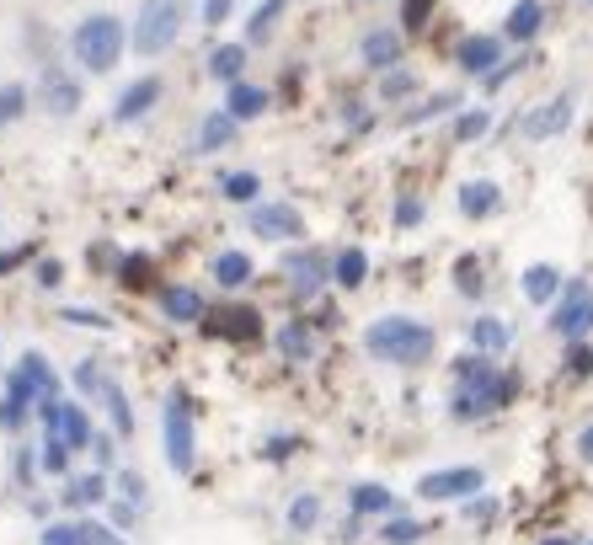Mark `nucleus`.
Masks as SVG:
<instances>
[{
	"mask_svg": "<svg viewBox=\"0 0 593 545\" xmlns=\"http://www.w3.org/2000/svg\"><path fill=\"white\" fill-rule=\"evenodd\" d=\"M513 396H519V380L508 369H497V358L476 348L455 358V391H449V417L455 423H481V417L503 412Z\"/></svg>",
	"mask_w": 593,
	"mask_h": 545,
	"instance_id": "1",
	"label": "nucleus"
},
{
	"mask_svg": "<svg viewBox=\"0 0 593 545\" xmlns=\"http://www.w3.org/2000/svg\"><path fill=\"white\" fill-rule=\"evenodd\" d=\"M433 348H439V332L417 316H380L364 326V353L374 364H390V369H417L428 364Z\"/></svg>",
	"mask_w": 593,
	"mask_h": 545,
	"instance_id": "2",
	"label": "nucleus"
},
{
	"mask_svg": "<svg viewBox=\"0 0 593 545\" xmlns=\"http://www.w3.org/2000/svg\"><path fill=\"white\" fill-rule=\"evenodd\" d=\"M70 54L81 59L86 75H107L123 59V22L107 17V11L81 17V22H75V33H70Z\"/></svg>",
	"mask_w": 593,
	"mask_h": 545,
	"instance_id": "3",
	"label": "nucleus"
},
{
	"mask_svg": "<svg viewBox=\"0 0 593 545\" xmlns=\"http://www.w3.org/2000/svg\"><path fill=\"white\" fill-rule=\"evenodd\" d=\"M182 22H187V0H145V6H139V17H134V33H129L134 54L139 59L166 54L171 43H177Z\"/></svg>",
	"mask_w": 593,
	"mask_h": 545,
	"instance_id": "4",
	"label": "nucleus"
},
{
	"mask_svg": "<svg viewBox=\"0 0 593 545\" xmlns=\"http://www.w3.org/2000/svg\"><path fill=\"white\" fill-rule=\"evenodd\" d=\"M161 439H166V465L177 476H193V465H198V433H193V396L182 391H171L166 396V407H161Z\"/></svg>",
	"mask_w": 593,
	"mask_h": 545,
	"instance_id": "5",
	"label": "nucleus"
},
{
	"mask_svg": "<svg viewBox=\"0 0 593 545\" xmlns=\"http://www.w3.org/2000/svg\"><path fill=\"white\" fill-rule=\"evenodd\" d=\"M476 492H487V471L481 465H439V471L417 476V497L423 503H471Z\"/></svg>",
	"mask_w": 593,
	"mask_h": 545,
	"instance_id": "6",
	"label": "nucleus"
},
{
	"mask_svg": "<svg viewBox=\"0 0 593 545\" xmlns=\"http://www.w3.org/2000/svg\"><path fill=\"white\" fill-rule=\"evenodd\" d=\"M545 326H551L561 342H583V337L593 332V284H583V278H567V289H561V300L551 305Z\"/></svg>",
	"mask_w": 593,
	"mask_h": 545,
	"instance_id": "7",
	"label": "nucleus"
},
{
	"mask_svg": "<svg viewBox=\"0 0 593 545\" xmlns=\"http://www.w3.org/2000/svg\"><path fill=\"white\" fill-rule=\"evenodd\" d=\"M75 385H81L86 396H97L102 412L113 417V433H118V439H129V433H134V407H129V396H123V385L107 375L97 358H86V364L75 369Z\"/></svg>",
	"mask_w": 593,
	"mask_h": 545,
	"instance_id": "8",
	"label": "nucleus"
},
{
	"mask_svg": "<svg viewBox=\"0 0 593 545\" xmlns=\"http://www.w3.org/2000/svg\"><path fill=\"white\" fill-rule=\"evenodd\" d=\"M38 423H43V439H54V444H65L70 455L75 449H91V439H97V433H91V417H86V407L81 401H43L38 407Z\"/></svg>",
	"mask_w": 593,
	"mask_h": 545,
	"instance_id": "9",
	"label": "nucleus"
},
{
	"mask_svg": "<svg viewBox=\"0 0 593 545\" xmlns=\"http://www.w3.org/2000/svg\"><path fill=\"white\" fill-rule=\"evenodd\" d=\"M246 230H252L257 241H300L305 236V214L294 204H252Z\"/></svg>",
	"mask_w": 593,
	"mask_h": 545,
	"instance_id": "10",
	"label": "nucleus"
},
{
	"mask_svg": "<svg viewBox=\"0 0 593 545\" xmlns=\"http://www.w3.org/2000/svg\"><path fill=\"white\" fill-rule=\"evenodd\" d=\"M284 278L300 300H316V294L332 284V262L321 252H310V246H300V252H284Z\"/></svg>",
	"mask_w": 593,
	"mask_h": 545,
	"instance_id": "11",
	"label": "nucleus"
},
{
	"mask_svg": "<svg viewBox=\"0 0 593 545\" xmlns=\"http://www.w3.org/2000/svg\"><path fill=\"white\" fill-rule=\"evenodd\" d=\"M59 503H65L70 513H91V508H107L113 503V481H107V471H81V476H65V487H59Z\"/></svg>",
	"mask_w": 593,
	"mask_h": 545,
	"instance_id": "12",
	"label": "nucleus"
},
{
	"mask_svg": "<svg viewBox=\"0 0 593 545\" xmlns=\"http://www.w3.org/2000/svg\"><path fill=\"white\" fill-rule=\"evenodd\" d=\"M572 113H577V102L567 97V91H561V97L540 102L535 113H524V118H519V134H524V139H535V145H540V139H556V134H567V129H572Z\"/></svg>",
	"mask_w": 593,
	"mask_h": 545,
	"instance_id": "13",
	"label": "nucleus"
},
{
	"mask_svg": "<svg viewBox=\"0 0 593 545\" xmlns=\"http://www.w3.org/2000/svg\"><path fill=\"white\" fill-rule=\"evenodd\" d=\"M503 33H471V38H460V49H455V65L465 75H476V81H487V75L497 70V59H503Z\"/></svg>",
	"mask_w": 593,
	"mask_h": 545,
	"instance_id": "14",
	"label": "nucleus"
},
{
	"mask_svg": "<svg viewBox=\"0 0 593 545\" xmlns=\"http://www.w3.org/2000/svg\"><path fill=\"white\" fill-rule=\"evenodd\" d=\"M43 107H49L54 118H70V113H81V102H86V91H81V81H75L70 70H59V65H49L43 70Z\"/></svg>",
	"mask_w": 593,
	"mask_h": 545,
	"instance_id": "15",
	"label": "nucleus"
},
{
	"mask_svg": "<svg viewBox=\"0 0 593 545\" xmlns=\"http://www.w3.org/2000/svg\"><path fill=\"white\" fill-rule=\"evenodd\" d=\"M358 59H364L369 70H380V75L401 70V33L396 27H369L364 43H358Z\"/></svg>",
	"mask_w": 593,
	"mask_h": 545,
	"instance_id": "16",
	"label": "nucleus"
},
{
	"mask_svg": "<svg viewBox=\"0 0 593 545\" xmlns=\"http://www.w3.org/2000/svg\"><path fill=\"white\" fill-rule=\"evenodd\" d=\"M348 513H358V519H390V513H401V497L390 487H380V481H353Z\"/></svg>",
	"mask_w": 593,
	"mask_h": 545,
	"instance_id": "17",
	"label": "nucleus"
},
{
	"mask_svg": "<svg viewBox=\"0 0 593 545\" xmlns=\"http://www.w3.org/2000/svg\"><path fill=\"white\" fill-rule=\"evenodd\" d=\"M161 310H166L177 326L209 321V300H204V289H193V284H166V289H161Z\"/></svg>",
	"mask_w": 593,
	"mask_h": 545,
	"instance_id": "18",
	"label": "nucleus"
},
{
	"mask_svg": "<svg viewBox=\"0 0 593 545\" xmlns=\"http://www.w3.org/2000/svg\"><path fill=\"white\" fill-rule=\"evenodd\" d=\"M455 204H460L465 220H492V214L503 209V188H497L492 177H471V182H460Z\"/></svg>",
	"mask_w": 593,
	"mask_h": 545,
	"instance_id": "19",
	"label": "nucleus"
},
{
	"mask_svg": "<svg viewBox=\"0 0 593 545\" xmlns=\"http://www.w3.org/2000/svg\"><path fill=\"white\" fill-rule=\"evenodd\" d=\"M519 289H524L529 305H556L561 289H567V278H561L556 262H529V268L519 273Z\"/></svg>",
	"mask_w": 593,
	"mask_h": 545,
	"instance_id": "20",
	"label": "nucleus"
},
{
	"mask_svg": "<svg viewBox=\"0 0 593 545\" xmlns=\"http://www.w3.org/2000/svg\"><path fill=\"white\" fill-rule=\"evenodd\" d=\"M161 91H166V86H161V75H139V81L113 102V123H139L155 102H161Z\"/></svg>",
	"mask_w": 593,
	"mask_h": 545,
	"instance_id": "21",
	"label": "nucleus"
},
{
	"mask_svg": "<svg viewBox=\"0 0 593 545\" xmlns=\"http://www.w3.org/2000/svg\"><path fill=\"white\" fill-rule=\"evenodd\" d=\"M236 129H241V123L230 118L225 107H220V113H204V118H198V129H193V155H220L225 145H236Z\"/></svg>",
	"mask_w": 593,
	"mask_h": 545,
	"instance_id": "22",
	"label": "nucleus"
},
{
	"mask_svg": "<svg viewBox=\"0 0 593 545\" xmlns=\"http://www.w3.org/2000/svg\"><path fill=\"white\" fill-rule=\"evenodd\" d=\"M465 337H471V348L487 353V358H503L513 348V326L503 316H476L471 326H465Z\"/></svg>",
	"mask_w": 593,
	"mask_h": 545,
	"instance_id": "23",
	"label": "nucleus"
},
{
	"mask_svg": "<svg viewBox=\"0 0 593 545\" xmlns=\"http://www.w3.org/2000/svg\"><path fill=\"white\" fill-rule=\"evenodd\" d=\"M209 273H214V284H220V289H246V284H252V273H257V262H252V252H241V246H225V252L209 262Z\"/></svg>",
	"mask_w": 593,
	"mask_h": 545,
	"instance_id": "24",
	"label": "nucleus"
},
{
	"mask_svg": "<svg viewBox=\"0 0 593 545\" xmlns=\"http://www.w3.org/2000/svg\"><path fill=\"white\" fill-rule=\"evenodd\" d=\"M540 27H545V6H540V0H519V6L503 17V38L508 43H535Z\"/></svg>",
	"mask_w": 593,
	"mask_h": 545,
	"instance_id": "25",
	"label": "nucleus"
},
{
	"mask_svg": "<svg viewBox=\"0 0 593 545\" xmlns=\"http://www.w3.org/2000/svg\"><path fill=\"white\" fill-rule=\"evenodd\" d=\"M268 91H262V86H252V81H236V86H230L225 91V113L230 118H236V123H252V118H262V113H268Z\"/></svg>",
	"mask_w": 593,
	"mask_h": 545,
	"instance_id": "26",
	"label": "nucleus"
},
{
	"mask_svg": "<svg viewBox=\"0 0 593 545\" xmlns=\"http://www.w3.org/2000/svg\"><path fill=\"white\" fill-rule=\"evenodd\" d=\"M273 342H278V353H284L289 364H310V358H316V332H310L305 321H284Z\"/></svg>",
	"mask_w": 593,
	"mask_h": 545,
	"instance_id": "27",
	"label": "nucleus"
},
{
	"mask_svg": "<svg viewBox=\"0 0 593 545\" xmlns=\"http://www.w3.org/2000/svg\"><path fill=\"white\" fill-rule=\"evenodd\" d=\"M364 278H369V252L364 246H342L332 257V284L337 289H364Z\"/></svg>",
	"mask_w": 593,
	"mask_h": 545,
	"instance_id": "28",
	"label": "nucleus"
},
{
	"mask_svg": "<svg viewBox=\"0 0 593 545\" xmlns=\"http://www.w3.org/2000/svg\"><path fill=\"white\" fill-rule=\"evenodd\" d=\"M321 513H326L321 492H300V497L284 508V524L294 529V535H316V529H321Z\"/></svg>",
	"mask_w": 593,
	"mask_h": 545,
	"instance_id": "29",
	"label": "nucleus"
},
{
	"mask_svg": "<svg viewBox=\"0 0 593 545\" xmlns=\"http://www.w3.org/2000/svg\"><path fill=\"white\" fill-rule=\"evenodd\" d=\"M380 545H423V535H428V524L423 519H412V513H390V519H380Z\"/></svg>",
	"mask_w": 593,
	"mask_h": 545,
	"instance_id": "30",
	"label": "nucleus"
},
{
	"mask_svg": "<svg viewBox=\"0 0 593 545\" xmlns=\"http://www.w3.org/2000/svg\"><path fill=\"white\" fill-rule=\"evenodd\" d=\"M17 369H22V375L38 385V396H43V401H59V396H65V385H59L54 364H49L43 353H22V364H17Z\"/></svg>",
	"mask_w": 593,
	"mask_h": 545,
	"instance_id": "31",
	"label": "nucleus"
},
{
	"mask_svg": "<svg viewBox=\"0 0 593 545\" xmlns=\"http://www.w3.org/2000/svg\"><path fill=\"white\" fill-rule=\"evenodd\" d=\"M257 193H262L257 171H225V177H220V198H225V204H246V209H252Z\"/></svg>",
	"mask_w": 593,
	"mask_h": 545,
	"instance_id": "32",
	"label": "nucleus"
},
{
	"mask_svg": "<svg viewBox=\"0 0 593 545\" xmlns=\"http://www.w3.org/2000/svg\"><path fill=\"white\" fill-rule=\"evenodd\" d=\"M241 70H246V43H220L214 59H209V75H214V81H225V86H236Z\"/></svg>",
	"mask_w": 593,
	"mask_h": 545,
	"instance_id": "33",
	"label": "nucleus"
},
{
	"mask_svg": "<svg viewBox=\"0 0 593 545\" xmlns=\"http://www.w3.org/2000/svg\"><path fill=\"white\" fill-rule=\"evenodd\" d=\"M225 321H209V332H220V337H257L262 332V321H257V310L252 305H236V310H220Z\"/></svg>",
	"mask_w": 593,
	"mask_h": 545,
	"instance_id": "34",
	"label": "nucleus"
},
{
	"mask_svg": "<svg viewBox=\"0 0 593 545\" xmlns=\"http://www.w3.org/2000/svg\"><path fill=\"white\" fill-rule=\"evenodd\" d=\"M43 545H86V513H70V519L43 524Z\"/></svg>",
	"mask_w": 593,
	"mask_h": 545,
	"instance_id": "35",
	"label": "nucleus"
},
{
	"mask_svg": "<svg viewBox=\"0 0 593 545\" xmlns=\"http://www.w3.org/2000/svg\"><path fill=\"white\" fill-rule=\"evenodd\" d=\"M487 129H492V113H487V107H465V113H455V145H476Z\"/></svg>",
	"mask_w": 593,
	"mask_h": 545,
	"instance_id": "36",
	"label": "nucleus"
},
{
	"mask_svg": "<svg viewBox=\"0 0 593 545\" xmlns=\"http://www.w3.org/2000/svg\"><path fill=\"white\" fill-rule=\"evenodd\" d=\"M455 289L465 294V300H481V294H487V273H481V257H460V262H455Z\"/></svg>",
	"mask_w": 593,
	"mask_h": 545,
	"instance_id": "37",
	"label": "nucleus"
},
{
	"mask_svg": "<svg viewBox=\"0 0 593 545\" xmlns=\"http://www.w3.org/2000/svg\"><path fill=\"white\" fill-rule=\"evenodd\" d=\"M284 6H289V0H262V6L252 11V22H246V43H262V38H268L273 22L284 17Z\"/></svg>",
	"mask_w": 593,
	"mask_h": 545,
	"instance_id": "38",
	"label": "nucleus"
},
{
	"mask_svg": "<svg viewBox=\"0 0 593 545\" xmlns=\"http://www.w3.org/2000/svg\"><path fill=\"white\" fill-rule=\"evenodd\" d=\"M444 113H460V97H455V91H439V97H428L423 107H412V113H407V129H417V123H433V118H444Z\"/></svg>",
	"mask_w": 593,
	"mask_h": 545,
	"instance_id": "39",
	"label": "nucleus"
},
{
	"mask_svg": "<svg viewBox=\"0 0 593 545\" xmlns=\"http://www.w3.org/2000/svg\"><path fill=\"white\" fill-rule=\"evenodd\" d=\"M59 321H65V326H86V332H113V316H102V310H91V305H65V310H59Z\"/></svg>",
	"mask_w": 593,
	"mask_h": 545,
	"instance_id": "40",
	"label": "nucleus"
},
{
	"mask_svg": "<svg viewBox=\"0 0 593 545\" xmlns=\"http://www.w3.org/2000/svg\"><path fill=\"white\" fill-rule=\"evenodd\" d=\"M113 497H123V503H134V508H145V503H150V487H145V476H139V471H118V476H113Z\"/></svg>",
	"mask_w": 593,
	"mask_h": 545,
	"instance_id": "41",
	"label": "nucleus"
},
{
	"mask_svg": "<svg viewBox=\"0 0 593 545\" xmlns=\"http://www.w3.org/2000/svg\"><path fill=\"white\" fill-rule=\"evenodd\" d=\"M423 214H428L423 198H417V193H401L396 209H390V220H396V230H417V225H423Z\"/></svg>",
	"mask_w": 593,
	"mask_h": 545,
	"instance_id": "42",
	"label": "nucleus"
},
{
	"mask_svg": "<svg viewBox=\"0 0 593 545\" xmlns=\"http://www.w3.org/2000/svg\"><path fill=\"white\" fill-rule=\"evenodd\" d=\"M300 455V433H268V439H262V460H294Z\"/></svg>",
	"mask_w": 593,
	"mask_h": 545,
	"instance_id": "43",
	"label": "nucleus"
},
{
	"mask_svg": "<svg viewBox=\"0 0 593 545\" xmlns=\"http://www.w3.org/2000/svg\"><path fill=\"white\" fill-rule=\"evenodd\" d=\"M417 91V75L412 70H390L385 81H380V102H401V97H412Z\"/></svg>",
	"mask_w": 593,
	"mask_h": 545,
	"instance_id": "44",
	"label": "nucleus"
},
{
	"mask_svg": "<svg viewBox=\"0 0 593 545\" xmlns=\"http://www.w3.org/2000/svg\"><path fill=\"white\" fill-rule=\"evenodd\" d=\"M567 375L572 380H588L593 375V342L583 337V342H567Z\"/></svg>",
	"mask_w": 593,
	"mask_h": 545,
	"instance_id": "45",
	"label": "nucleus"
},
{
	"mask_svg": "<svg viewBox=\"0 0 593 545\" xmlns=\"http://www.w3.org/2000/svg\"><path fill=\"white\" fill-rule=\"evenodd\" d=\"M38 455H43V476H70V449H65V444L43 439Z\"/></svg>",
	"mask_w": 593,
	"mask_h": 545,
	"instance_id": "46",
	"label": "nucleus"
},
{
	"mask_svg": "<svg viewBox=\"0 0 593 545\" xmlns=\"http://www.w3.org/2000/svg\"><path fill=\"white\" fill-rule=\"evenodd\" d=\"M460 508H465V519H471V524H492L497 513H503V503H497L492 492H476L471 503H460Z\"/></svg>",
	"mask_w": 593,
	"mask_h": 545,
	"instance_id": "47",
	"label": "nucleus"
},
{
	"mask_svg": "<svg viewBox=\"0 0 593 545\" xmlns=\"http://www.w3.org/2000/svg\"><path fill=\"white\" fill-rule=\"evenodd\" d=\"M38 476H43V455H38V449H17V481H22V487H38Z\"/></svg>",
	"mask_w": 593,
	"mask_h": 545,
	"instance_id": "48",
	"label": "nucleus"
},
{
	"mask_svg": "<svg viewBox=\"0 0 593 545\" xmlns=\"http://www.w3.org/2000/svg\"><path fill=\"white\" fill-rule=\"evenodd\" d=\"M86 545H129V540H123V529H113V524H102V519L86 513Z\"/></svg>",
	"mask_w": 593,
	"mask_h": 545,
	"instance_id": "49",
	"label": "nucleus"
},
{
	"mask_svg": "<svg viewBox=\"0 0 593 545\" xmlns=\"http://www.w3.org/2000/svg\"><path fill=\"white\" fill-rule=\"evenodd\" d=\"M524 65H529V54H519V59H508V65H497V70L487 75V91H503V86H508V81H513V75H519Z\"/></svg>",
	"mask_w": 593,
	"mask_h": 545,
	"instance_id": "50",
	"label": "nucleus"
},
{
	"mask_svg": "<svg viewBox=\"0 0 593 545\" xmlns=\"http://www.w3.org/2000/svg\"><path fill=\"white\" fill-rule=\"evenodd\" d=\"M22 107H27V91H22V86H6V91H0V123H11Z\"/></svg>",
	"mask_w": 593,
	"mask_h": 545,
	"instance_id": "51",
	"label": "nucleus"
},
{
	"mask_svg": "<svg viewBox=\"0 0 593 545\" xmlns=\"http://www.w3.org/2000/svg\"><path fill=\"white\" fill-rule=\"evenodd\" d=\"M33 278H38V289H59V284H65V262H54V257H43V262H38V273H33Z\"/></svg>",
	"mask_w": 593,
	"mask_h": 545,
	"instance_id": "52",
	"label": "nucleus"
},
{
	"mask_svg": "<svg viewBox=\"0 0 593 545\" xmlns=\"http://www.w3.org/2000/svg\"><path fill=\"white\" fill-rule=\"evenodd\" d=\"M433 6H439V0H407V6H401V22H407L412 33H417V27L428 22V11H433Z\"/></svg>",
	"mask_w": 593,
	"mask_h": 545,
	"instance_id": "53",
	"label": "nucleus"
},
{
	"mask_svg": "<svg viewBox=\"0 0 593 545\" xmlns=\"http://www.w3.org/2000/svg\"><path fill=\"white\" fill-rule=\"evenodd\" d=\"M22 423H27V407L11 401V396H0V428H22Z\"/></svg>",
	"mask_w": 593,
	"mask_h": 545,
	"instance_id": "54",
	"label": "nucleus"
},
{
	"mask_svg": "<svg viewBox=\"0 0 593 545\" xmlns=\"http://www.w3.org/2000/svg\"><path fill=\"white\" fill-rule=\"evenodd\" d=\"M198 11H204V22H209V27H220V22H230V11H236V0H204V6H198Z\"/></svg>",
	"mask_w": 593,
	"mask_h": 545,
	"instance_id": "55",
	"label": "nucleus"
},
{
	"mask_svg": "<svg viewBox=\"0 0 593 545\" xmlns=\"http://www.w3.org/2000/svg\"><path fill=\"white\" fill-rule=\"evenodd\" d=\"M91 460H97V471L113 465V433H97V439H91Z\"/></svg>",
	"mask_w": 593,
	"mask_h": 545,
	"instance_id": "56",
	"label": "nucleus"
},
{
	"mask_svg": "<svg viewBox=\"0 0 593 545\" xmlns=\"http://www.w3.org/2000/svg\"><path fill=\"white\" fill-rule=\"evenodd\" d=\"M33 257L27 246H11V252H0V273H11V268H22V262Z\"/></svg>",
	"mask_w": 593,
	"mask_h": 545,
	"instance_id": "57",
	"label": "nucleus"
},
{
	"mask_svg": "<svg viewBox=\"0 0 593 545\" xmlns=\"http://www.w3.org/2000/svg\"><path fill=\"white\" fill-rule=\"evenodd\" d=\"M577 460H583V465H593V423H588L583 433H577Z\"/></svg>",
	"mask_w": 593,
	"mask_h": 545,
	"instance_id": "58",
	"label": "nucleus"
},
{
	"mask_svg": "<svg viewBox=\"0 0 593 545\" xmlns=\"http://www.w3.org/2000/svg\"><path fill=\"white\" fill-rule=\"evenodd\" d=\"M123 268H129V273H123V278H129V284H145V268H150V262H145V257H129V262H123Z\"/></svg>",
	"mask_w": 593,
	"mask_h": 545,
	"instance_id": "59",
	"label": "nucleus"
},
{
	"mask_svg": "<svg viewBox=\"0 0 593 545\" xmlns=\"http://www.w3.org/2000/svg\"><path fill=\"white\" fill-rule=\"evenodd\" d=\"M535 545H583V540H572V535H545V540H535Z\"/></svg>",
	"mask_w": 593,
	"mask_h": 545,
	"instance_id": "60",
	"label": "nucleus"
},
{
	"mask_svg": "<svg viewBox=\"0 0 593 545\" xmlns=\"http://www.w3.org/2000/svg\"><path fill=\"white\" fill-rule=\"evenodd\" d=\"M583 545H593V540H583Z\"/></svg>",
	"mask_w": 593,
	"mask_h": 545,
	"instance_id": "61",
	"label": "nucleus"
},
{
	"mask_svg": "<svg viewBox=\"0 0 593 545\" xmlns=\"http://www.w3.org/2000/svg\"><path fill=\"white\" fill-rule=\"evenodd\" d=\"M588 6H593V0H588Z\"/></svg>",
	"mask_w": 593,
	"mask_h": 545,
	"instance_id": "62",
	"label": "nucleus"
}]
</instances>
